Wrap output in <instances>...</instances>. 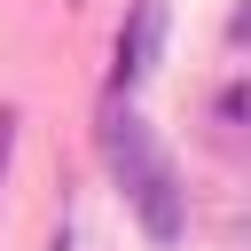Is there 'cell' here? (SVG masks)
Masks as SVG:
<instances>
[{
    "label": "cell",
    "instance_id": "obj_3",
    "mask_svg": "<svg viewBox=\"0 0 251 251\" xmlns=\"http://www.w3.org/2000/svg\"><path fill=\"white\" fill-rule=\"evenodd\" d=\"M8 149H16V118L0 110V173H8Z\"/></svg>",
    "mask_w": 251,
    "mask_h": 251
},
{
    "label": "cell",
    "instance_id": "obj_2",
    "mask_svg": "<svg viewBox=\"0 0 251 251\" xmlns=\"http://www.w3.org/2000/svg\"><path fill=\"white\" fill-rule=\"evenodd\" d=\"M157 39H165V0H133L126 31H118V71H110V94H133L149 71H157Z\"/></svg>",
    "mask_w": 251,
    "mask_h": 251
},
{
    "label": "cell",
    "instance_id": "obj_1",
    "mask_svg": "<svg viewBox=\"0 0 251 251\" xmlns=\"http://www.w3.org/2000/svg\"><path fill=\"white\" fill-rule=\"evenodd\" d=\"M102 157H110V180L126 188L133 220L149 227V243H180L188 204H180L173 157L157 149V133H149V118H141V110H126V102H110V110H102Z\"/></svg>",
    "mask_w": 251,
    "mask_h": 251
}]
</instances>
